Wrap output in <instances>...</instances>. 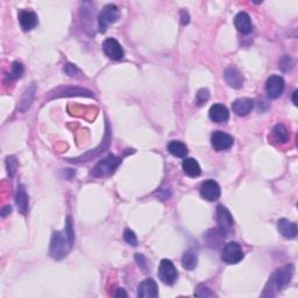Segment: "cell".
<instances>
[{"instance_id": "obj_1", "label": "cell", "mask_w": 298, "mask_h": 298, "mask_svg": "<svg viewBox=\"0 0 298 298\" xmlns=\"http://www.w3.org/2000/svg\"><path fill=\"white\" fill-rule=\"evenodd\" d=\"M75 242V233L72 229L71 219H66V225L63 231L59 232H54L53 236L50 240V247L49 253L51 257L61 260V258L65 257L71 251L72 245Z\"/></svg>"}, {"instance_id": "obj_2", "label": "cell", "mask_w": 298, "mask_h": 298, "mask_svg": "<svg viewBox=\"0 0 298 298\" xmlns=\"http://www.w3.org/2000/svg\"><path fill=\"white\" fill-rule=\"evenodd\" d=\"M294 270L295 268L293 264H288V266H284L283 268L278 269L270 277L268 285L266 287V290H264L262 296H274L277 291L287 287L290 283L291 278H293Z\"/></svg>"}, {"instance_id": "obj_3", "label": "cell", "mask_w": 298, "mask_h": 298, "mask_svg": "<svg viewBox=\"0 0 298 298\" xmlns=\"http://www.w3.org/2000/svg\"><path fill=\"white\" fill-rule=\"evenodd\" d=\"M121 160L119 157H117L115 155L109 154L108 156H106L105 159L99 161L97 163V166L93 169L92 174L96 177H105V176L112 175L115 171V169L118 168Z\"/></svg>"}, {"instance_id": "obj_4", "label": "cell", "mask_w": 298, "mask_h": 298, "mask_svg": "<svg viewBox=\"0 0 298 298\" xmlns=\"http://www.w3.org/2000/svg\"><path fill=\"white\" fill-rule=\"evenodd\" d=\"M119 10L115 5H107L103 8L100 12L99 18H98V26H99V32L105 33L107 29V26L111 23L117 22L119 19Z\"/></svg>"}, {"instance_id": "obj_5", "label": "cell", "mask_w": 298, "mask_h": 298, "mask_svg": "<svg viewBox=\"0 0 298 298\" xmlns=\"http://www.w3.org/2000/svg\"><path fill=\"white\" fill-rule=\"evenodd\" d=\"M217 221L219 232L223 235H229L232 232L234 226V220L231 212L224 205H218L217 208Z\"/></svg>"}, {"instance_id": "obj_6", "label": "cell", "mask_w": 298, "mask_h": 298, "mask_svg": "<svg viewBox=\"0 0 298 298\" xmlns=\"http://www.w3.org/2000/svg\"><path fill=\"white\" fill-rule=\"evenodd\" d=\"M221 258H223L224 262L229 264H236L244 258V252H242L238 242L231 241L223 249Z\"/></svg>"}, {"instance_id": "obj_7", "label": "cell", "mask_w": 298, "mask_h": 298, "mask_svg": "<svg viewBox=\"0 0 298 298\" xmlns=\"http://www.w3.org/2000/svg\"><path fill=\"white\" fill-rule=\"evenodd\" d=\"M177 270H176L174 263L168 258H163L161 261L159 267V277L164 284L171 285L174 284L177 279Z\"/></svg>"}, {"instance_id": "obj_8", "label": "cell", "mask_w": 298, "mask_h": 298, "mask_svg": "<svg viewBox=\"0 0 298 298\" xmlns=\"http://www.w3.org/2000/svg\"><path fill=\"white\" fill-rule=\"evenodd\" d=\"M285 87L284 80L281 76L273 75L266 82V91L269 98L277 99L283 93Z\"/></svg>"}, {"instance_id": "obj_9", "label": "cell", "mask_w": 298, "mask_h": 298, "mask_svg": "<svg viewBox=\"0 0 298 298\" xmlns=\"http://www.w3.org/2000/svg\"><path fill=\"white\" fill-rule=\"evenodd\" d=\"M200 196L203 197L205 200H209V202H214V200L219 199L220 197V187L217 182L213 181V179H209V181H205L200 187Z\"/></svg>"}, {"instance_id": "obj_10", "label": "cell", "mask_w": 298, "mask_h": 298, "mask_svg": "<svg viewBox=\"0 0 298 298\" xmlns=\"http://www.w3.org/2000/svg\"><path fill=\"white\" fill-rule=\"evenodd\" d=\"M233 142H234V140L232 136H231L230 134H227V133L220 132V130L214 132L211 136L212 147H213L215 150H218V151L227 150V149H230L233 146Z\"/></svg>"}, {"instance_id": "obj_11", "label": "cell", "mask_w": 298, "mask_h": 298, "mask_svg": "<svg viewBox=\"0 0 298 298\" xmlns=\"http://www.w3.org/2000/svg\"><path fill=\"white\" fill-rule=\"evenodd\" d=\"M103 50H104L106 56L114 61H119L124 57L123 47L115 39H106L104 43H103Z\"/></svg>"}, {"instance_id": "obj_12", "label": "cell", "mask_w": 298, "mask_h": 298, "mask_svg": "<svg viewBox=\"0 0 298 298\" xmlns=\"http://www.w3.org/2000/svg\"><path fill=\"white\" fill-rule=\"evenodd\" d=\"M159 296V288L153 278H147L141 282L138 288V297L156 298Z\"/></svg>"}, {"instance_id": "obj_13", "label": "cell", "mask_w": 298, "mask_h": 298, "mask_svg": "<svg viewBox=\"0 0 298 298\" xmlns=\"http://www.w3.org/2000/svg\"><path fill=\"white\" fill-rule=\"evenodd\" d=\"M19 22L21 28L25 30V32H28V30L34 29L35 27L38 26L39 23L38 15L32 11L22 10L19 13Z\"/></svg>"}, {"instance_id": "obj_14", "label": "cell", "mask_w": 298, "mask_h": 298, "mask_svg": "<svg viewBox=\"0 0 298 298\" xmlns=\"http://www.w3.org/2000/svg\"><path fill=\"white\" fill-rule=\"evenodd\" d=\"M224 77L226 83L233 89H240L244 85V76L241 75V72L238 69L233 68V66H230V68L225 70Z\"/></svg>"}, {"instance_id": "obj_15", "label": "cell", "mask_w": 298, "mask_h": 298, "mask_svg": "<svg viewBox=\"0 0 298 298\" xmlns=\"http://www.w3.org/2000/svg\"><path fill=\"white\" fill-rule=\"evenodd\" d=\"M254 108V100L251 98L236 99L232 104L233 112L239 117H245L251 113Z\"/></svg>"}, {"instance_id": "obj_16", "label": "cell", "mask_w": 298, "mask_h": 298, "mask_svg": "<svg viewBox=\"0 0 298 298\" xmlns=\"http://www.w3.org/2000/svg\"><path fill=\"white\" fill-rule=\"evenodd\" d=\"M210 119L214 123H226L230 118V112L227 107L223 104H214L211 106L209 111Z\"/></svg>"}, {"instance_id": "obj_17", "label": "cell", "mask_w": 298, "mask_h": 298, "mask_svg": "<svg viewBox=\"0 0 298 298\" xmlns=\"http://www.w3.org/2000/svg\"><path fill=\"white\" fill-rule=\"evenodd\" d=\"M234 26L242 34H249L253 30L251 17L246 12H240L234 18Z\"/></svg>"}, {"instance_id": "obj_18", "label": "cell", "mask_w": 298, "mask_h": 298, "mask_svg": "<svg viewBox=\"0 0 298 298\" xmlns=\"http://www.w3.org/2000/svg\"><path fill=\"white\" fill-rule=\"evenodd\" d=\"M278 232L287 239H294L297 235V225L288 219H279L277 223Z\"/></svg>"}, {"instance_id": "obj_19", "label": "cell", "mask_w": 298, "mask_h": 298, "mask_svg": "<svg viewBox=\"0 0 298 298\" xmlns=\"http://www.w3.org/2000/svg\"><path fill=\"white\" fill-rule=\"evenodd\" d=\"M69 97V96H87L92 97V92L89 90L81 89V87H59V89L55 90L54 97Z\"/></svg>"}, {"instance_id": "obj_20", "label": "cell", "mask_w": 298, "mask_h": 298, "mask_svg": "<svg viewBox=\"0 0 298 298\" xmlns=\"http://www.w3.org/2000/svg\"><path fill=\"white\" fill-rule=\"evenodd\" d=\"M182 168H183V171L189 176V177H198V176L202 174V169H200L199 163L194 159H192V157H187V159H184L183 163H182Z\"/></svg>"}, {"instance_id": "obj_21", "label": "cell", "mask_w": 298, "mask_h": 298, "mask_svg": "<svg viewBox=\"0 0 298 298\" xmlns=\"http://www.w3.org/2000/svg\"><path fill=\"white\" fill-rule=\"evenodd\" d=\"M168 150L171 155H174V156H176V157H181V159L187 157L188 153H189L187 146H185L183 142H179V141L169 142Z\"/></svg>"}, {"instance_id": "obj_22", "label": "cell", "mask_w": 298, "mask_h": 298, "mask_svg": "<svg viewBox=\"0 0 298 298\" xmlns=\"http://www.w3.org/2000/svg\"><path fill=\"white\" fill-rule=\"evenodd\" d=\"M272 138L274 141L277 142V144H285V142L289 140L288 129L285 128L282 124L276 125V126L273 128Z\"/></svg>"}, {"instance_id": "obj_23", "label": "cell", "mask_w": 298, "mask_h": 298, "mask_svg": "<svg viewBox=\"0 0 298 298\" xmlns=\"http://www.w3.org/2000/svg\"><path fill=\"white\" fill-rule=\"evenodd\" d=\"M197 263H198L197 253H194L191 249L185 252L183 258H182V266H183V268L187 270H193L197 267Z\"/></svg>"}, {"instance_id": "obj_24", "label": "cell", "mask_w": 298, "mask_h": 298, "mask_svg": "<svg viewBox=\"0 0 298 298\" xmlns=\"http://www.w3.org/2000/svg\"><path fill=\"white\" fill-rule=\"evenodd\" d=\"M108 139H109V138H108V132H107V133H106V138L104 139V142H103V144L100 145V147L96 148V149H95V151H90V153L85 154V155H83V156L77 157V159H76V160H69V162L78 163V162H83V161H87V160L93 159V157L97 156V155H98V154L100 153V151L105 150V148L108 146V141H109Z\"/></svg>"}, {"instance_id": "obj_25", "label": "cell", "mask_w": 298, "mask_h": 298, "mask_svg": "<svg viewBox=\"0 0 298 298\" xmlns=\"http://www.w3.org/2000/svg\"><path fill=\"white\" fill-rule=\"evenodd\" d=\"M15 203H17L18 209L22 214H25L28 210V196H27L26 191L21 188V189L18 191L17 193V198H15Z\"/></svg>"}, {"instance_id": "obj_26", "label": "cell", "mask_w": 298, "mask_h": 298, "mask_svg": "<svg viewBox=\"0 0 298 298\" xmlns=\"http://www.w3.org/2000/svg\"><path fill=\"white\" fill-rule=\"evenodd\" d=\"M23 65L20 62H14L11 66V71L8 74V80L10 81H17L22 77L23 75Z\"/></svg>"}, {"instance_id": "obj_27", "label": "cell", "mask_w": 298, "mask_h": 298, "mask_svg": "<svg viewBox=\"0 0 298 298\" xmlns=\"http://www.w3.org/2000/svg\"><path fill=\"white\" fill-rule=\"evenodd\" d=\"M34 92H35V85L33 84L32 86L27 89L25 95H23L22 102H21V103H22V105H25V108H23V111H25V109L30 105V103H32L33 97H34Z\"/></svg>"}, {"instance_id": "obj_28", "label": "cell", "mask_w": 298, "mask_h": 298, "mask_svg": "<svg viewBox=\"0 0 298 298\" xmlns=\"http://www.w3.org/2000/svg\"><path fill=\"white\" fill-rule=\"evenodd\" d=\"M210 98V91L208 89H200L196 95V104L202 106L208 102Z\"/></svg>"}, {"instance_id": "obj_29", "label": "cell", "mask_w": 298, "mask_h": 298, "mask_svg": "<svg viewBox=\"0 0 298 298\" xmlns=\"http://www.w3.org/2000/svg\"><path fill=\"white\" fill-rule=\"evenodd\" d=\"M294 60L291 59L290 56H288V55H285V56L279 61V68H281L283 71H290L291 69L294 68Z\"/></svg>"}, {"instance_id": "obj_30", "label": "cell", "mask_w": 298, "mask_h": 298, "mask_svg": "<svg viewBox=\"0 0 298 298\" xmlns=\"http://www.w3.org/2000/svg\"><path fill=\"white\" fill-rule=\"evenodd\" d=\"M6 166H7L8 175H10L11 177H13L15 171H17V167H18L17 159H15L14 156H8L7 159H6Z\"/></svg>"}, {"instance_id": "obj_31", "label": "cell", "mask_w": 298, "mask_h": 298, "mask_svg": "<svg viewBox=\"0 0 298 298\" xmlns=\"http://www.w3.org/2000/svg\"><path fill=\"white\" fill-rule=\"evenodd\" d=\"M63 71H64L68 76H70V77H78V75L82 74L81 70L75 64H71V63H66V64H64Z\"/></svg>"}, {"instance_id": "obj_32", "label": "cell", "mask_w": 298, "mask_h": 298, "mask_svg": "<svg viewBox=\"0 0 298 298\" xmlns=\"http://www.w3.org/2000/svg\"><path fill=\"white\" fill-rule=\"evenodd\" d=\"M124 239H125V241H126L127 244L130 245V246H136V245H138V239H136L135 233L133 232L132 230H128V229L125 230Z\"/></svg>"}, {"instance_id": "obj_33", "label": "cell", "mask_w": 298, "mask_h": 298, "mask_svg": "<svg viewBox=\"0 0 298 298\" xmlns=\"http://www.w3.org/2000/svg\"><path fill=\"white\" fill-rule=\"evenodd\" d=\"M194 296L196 297H213L214 294L212 293V291L210 290L208 287L200 284L199 287L196 289V291H194Z\"/></svg>"}, {"instance_id": "obj_34", "label": "cell", "mask_w": 298, "mask_h": 298, "mask_svg": "<svg viewBox=\"0 0 298 298\" xmlns=\"http://www.w3.org/2000/svg\"><path fill=\"white\" fill-rule=\"evenodd\" d=\"M135 260H136V262H138L140 268H142L145 270V272H147V268H148L147 258H146L142 254H136L135 255Z\"/></svg>"}, {"instance_id": "obj_35", "label": "cell", "mask_w": 298, "mask_h": 298, "mask_svg": "<svg viewBox=\"0 0 298 298\" xmlns=\"http://www.w3.org/2000/svg\"><path fill=\"white\" fill-rule=\"evenodd\" d=\"M182 22H183V25L189 23V14L185 11H182Z\"/></svg>"}, {"instance_id": "obj_36", "label": "cell", "mask_w": 298, "mask_h": 298, "mask_svg": "<svg viewBox=\"0 0 298 298\" xmlns=\"http://www.w3.org/2000/svg\"><path fill=\"white\" fill-rule=\"evenodd\" d=\"M11 212H12V208H11L10 205H7V206H6V208L2 209V211H1L2 217H6V215H7V214H10Z\"/></svg>"}, {"instance_id": "obj_37", "label": "cell", "mask_w": 298, "mask_h": 298, "mask_svg": "<svg viewBox=\"0 0 298 298\" xmlns=\"http://www.w3.org/2000/svg\"><path fill=\"white\" fill-rule=\"evenodd\" d=\"M115 297H127L126 291L124 289H118V291L115 293Z\"/></svg>"}, {"instance_id": "obj_38", "label": "cell", "mask_w": 298, "mask_h": 298, "mask_svg": "<svg viewBox=\"0 0 298 298\" xmlns=\"http://www.w3.org/2000/svg\"><path fill=\"white\" fill-rule=\"evenodd\" d=\"M296 96H297V91H295V92H294V96H293V102H294V104H295V105H297Z\"/></svg>"}]
</instances>
